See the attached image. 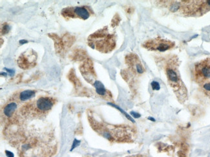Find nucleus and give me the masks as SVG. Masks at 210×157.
<instances>
[{
  "label": "nucleus",
  "instance_id": "1",
  "mask_svg": "<svg viewBox=\"0 0 210 157\" xmlns=\"http://www.w3.org/2000/svg\"><path fill=\"white\" fill-rule=\"evenodd\" d=\"M89 120L92 129L102 137L111 142H132L135 131L132 127L126 125L115 126L98 121L92 115H89Z\"/></svg>",
  "mask_w": 210,
  "mask_h": 157
},
{
  "label": "nucleus",
  "instance_id": "2",
  "mask_svg": "<svg viewBox=\"0 0 210 157\" xmlns=\"http://www.w3.org/2000/svg\"><path fill=\"white\" fill-rule=\"evenodd\" d=\"M177 60L175 58L169 59L166 64V72L167 81L176 94L180 102H184L187 99V90L182 81L178 70Z\"/></svg>",
  "mask_w": 210,
  "mask_h": 157
},
{
  "label": "nucleus",
  "instance_id": "3",
  "mask_svg": "<svg viewBox=\"0 0 210 157\" xmlns=\"http://www.w3.org/2000/svg\"><path fill=\"white\" fill-rule=\"evenodd\" d=\"M54 104V100L49 97H41L34 102L26 104L21 108L23 116L27 117H39L45 115Z\"/></svg>",
  "mask_w": 210,
  "mask_h": 157
},
{
  "label": "nucleus",
  "instance_id": "4",
  "mask_svg": "<svg viewBox=\"0 0 210 157\" xmlns=\"http://www.w3.org/2000/svg\"><path fill=\"white\" fill-rule=\"evenodd\" d=\"M89 45L102 53H108L113 50L116 45V39L113 34H110L106 28L101 29L89 36Z\"/></svg>",
  "mask_w": 210,
  "mask_h": 157
},
{
  "label": "nucleus",
  "instance_id": "5",
  "mask_svg": "<svg viewBox=\"0 0 210 157\" xmlns=\"http://www.w3.org/2000/svg\"><path fill=\"white\" fill-rule=\"evenodd\" d=\"M195 78L200 85L210 81V58L204 59L195 64Z\"/></svg>",
  "mask_w": 210,
  "mask_h": 157
},
{
  "label": "nucleus",
  "instance_id": "6",
  "mask_svg": "<svg viewBox=\"0 0 210 157\" xmlns=\"http://www.w3.org/2000/svg\"><path fill=\"white\" fill-rule=\"evenodd\" d=\"M175 43L167 39L156 38L147 41L143 44V46L149 50H158L165 52L174 48Z\"/></svg>",
  "mask_w": 210,
  "mask_h": 157
},
{
  "label": "nucleus",
  "instance_id": "7",
  "mask_svg": "<svg viewBox=\"0 0 210 157\" xmlns=\"http://www.w3.org/2000/svg\"><path fill=\"white\" fill-rule=\"evenodd\" d=\"M62 14L64 16H68L70 17H78L83 19H87L90 17V12L85 7H76L73 9H63L62 10Z\"/></svg>",
  "mask_w": 210,
  "mask_h": 157
},
{
  "label": "nucleus",
  "instance_id": "8",
  "mask_svg": "<svg viewBox=\"0 0 210 157\" xmlns=\"http://www.w3.org/2000/svg\"><path fill=\"white\" fill-rule=\"evenodd\" d=\"M127 61H129V64L131 66L132 70L137 72L139 74H142L144 71L143 66L140 63L139 57L135 55L128 56V57L126 58Z\"/></svg>",
  "mask_w": 210,
  "mask_h": 157
},
{
  "label": "nucleus",
  "instance_id": "9",
  "mask_svg": "<svg viewBox=\"0 0 210 157\" xmlns=\"http://www.w3.org/2000/svg\"><path fill=\"white\" fill-rule=\"evenodd\" d=\"M18 105L14 102H11L7 104L3 108L4 115L7 117H11L14 114V112L17 109Z\"/></svg>",
  "mask_w": 210,
  "mask_h": 157
},
{
  "label": "nucleus",
  "instance_id": "10",
  "mask_svg": "<svg viewBox=\"0 0 210 157\" xmlns=\"http://www.w3.org/2000/svg\"><path fill=\"white\" fill-rule=\"evenodd\" d=\"M93 86L95 87L96 93L101 96H106L107 95V90L105 88L104 86L102 83L99 81H94Z\"/></svg>",
  "mask_w": 210,
  "mask_h": 157
},
{
  "label": "nucleus",
  "instance_id": "11",
  "mask_svg": "<svg viewBox=\"0 0 210 157\" xmlns=\"http://www.w3.org/2000/svg\"><path fill=\"white\" fill-rule=\"evenodd\" d=\"M35 95V91L34 90H25L19 93V100L21 101H25L31 99Z\"/></svg>",
  "mask_w": 210,
  "mask_h": 157
},
{
  "label": "nucleus",
  "instance_id": "12",
  "mask_svg": "<svg viewBox=\"0 0 210 157\" xmlns=\"http://www.w3.org/2000/svg\"><path fill=\"white\" fill-rule=\"evenodd\" d=\"M200 85H201L202 89L204 92V93L207 95L209 97H210V81H207V82Z\"/></svg>",
  "mask_w": 210,
  "mask_h": 157
},
{
  "label": "nucleus",
  "instance_id": "13",
  "mask_svg": "<svg viewBox=\"0 0 210 157\" xmlns=\"http://www.w3.org/2000/svg\"><path fill=\"white\" fill-rule=\"evenodd\" d=\"M10 26H9V25H7V24H5L1 29V33L3 34H7V33H9V31H10Z\"/></svg>",
  "mask_w": 210,
  "mask_h": 157
},
{
  "label": "nucleus",
  "instance_id": "14",
  "mask_svg": "<svg viewBox=\"0 0 210 157\" xmlns=\"http://www.w3.org/2000/svg\"><path fill=\"white\" fill-rule=\"evenodd\" d=\"M151 86H152V88L153 90H158L160 89V85H159L158 83L156 81H153L151 83Z\"/></svg>",
  "mask_w": 210,
  "mask_h": 157
},
{
  "label": "nucleus",
  "instance_id": "15",
  "mask_svg": "<svg viewBox=\"0 0 210 157\" xmlns=\"http://www.w3.org/2000/svg\"><path fill=\"white\" fill-rule=\"evenodd\" d=\"M126 157H151L146 155H143V154H137V155H133L128 156Z\"/></svg>",
  "mask_w": 210,
  "mask_h": 157
},
{
  "label": "nucleus",
  "instance_id": "16",
  "mask_svg": "<svg viewBox=\"0 0 210 157\" xmlns=\"http://www.w3.org/2000/svg\"><path fill=\"white\" fill-rule=\"evenodd\" d=\"M4 69L6 70L9 72L10 76H12V75L14 74V73H15V71H14L13 69H9V68H4Z\"/></svg>",
  "mask_w": 210,
  "mask_h": 157
},
{
  "label": "nucleus",
  "instance_id": "17",
  "mask_svg": "<svg viewBox=\"0 0 210 157\" xmlns=\"http://www.w3.org/2000/svg\"><path fill=\"white\" fill-rule=\"evenodd\" d=\"M131 114L134 117H135V118H139V117H140V115H139V113H135V112H131Z\"/></svg>",
  "mask_w": 210,
  "mask_h": 157
},
{
  "label": "nucleus",
  "instance_id": "18",
  "mask_svg": "<svg viewBox=\"0 0 210 157\" xmlns=\"http://www.w3.org/2000/svg\"><path fill=\"white\" fill-rule=\"evenodd\" d=\"M28 41L25 40V39H21V40L19 41V44H25V43H27Z\"/></svg>",
  "mask_w": 210,
  "mask_h": 157
},
{
  "label": "nucleus",
  "instance_id": "19",
  "mask_svg": "<svg viewBox=\"0 0 210 157\" xmlns=\"http://www.w3.org/2000/svg\"><path fill=\"white\" fill-rule=\"evenodd\" d=\"M6 154H7V155L9 157H13V154H12L11 152H10V151H6Z\"/></svg>",
  "mask_w": 210,
  "mask_h": 157
},
{
  "label": "nucleus",
  "instance_id": "20",
  "mask_svg": "<svg viewBox=\"0 0 210 157\" xmlns=\"http://www.w3.org/2000/svg\"><path fill=\"white\" fill-rule=\"evenodd\" d=\"M1 75H2V76H5L6 77L7 75V73L5 72H1Z\"/></svg>",
  "mask_w": 210,
  "mask_h": 157
}]
</instances>
